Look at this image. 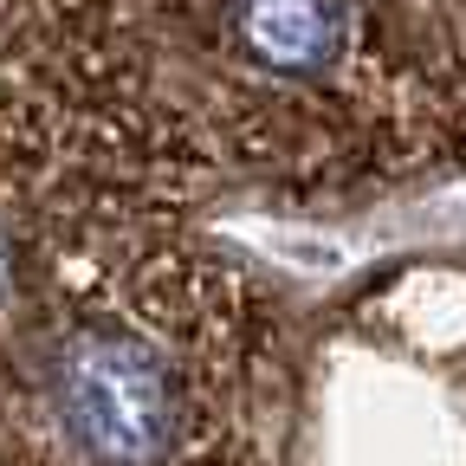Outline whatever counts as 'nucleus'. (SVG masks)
Wrapping results in <instances>:
<instances>
[{"label": "nucleus", "mask_w": 466, "mask_h": 466, "mask_svg": "<svg viewBox=\"0 0 466 466\" xmlns=\"http://www.w3.org/2000/svg\"><path fill=\"white\" fill-rule=\"evenodd\" d=\"M0 305L66 466H272L266 305L175 220L20 227Z\"/></svg>", "instance_id": "1"}, {"label": "nucleus", "mask_w": 466, "mask_h": 466, "mask_svg": "<svg viewBox=\"0 0 466 466\" xmlns=\"http://www.w3.org/2000/svg\"><path fill=\"white\" fill-rule=\"evenodd\" d=\"M0 466H66V453L52 441V421L39 408V389L20 363L7 305H0Z\"/></svg>", "instance_id": "2"}]
</instances>
